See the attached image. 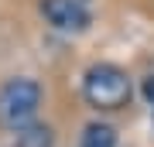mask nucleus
<instances>
[{
  "label": "nucleus",
  "mask_w": 154,
  "mask_h": 147,
  "mask_svg": "<svg viewBox=\"0 0 154 147\" xmlns=\"http://www.w3.org/2000/svg\"><path fill=\"white\" fill-rule=\"evenodd\" d=\"M144 96H147V103H154V75L144 79Z\"/></svg>",
  "instance_id": "423d86ee"
},
{
  "label": "nucleus",
  "mask_w": 154,
  "mask_h": 147,
  "mask_svg": "<svg viewBox=\"0 0 154 147\" xmlns=\"http://www.w3.org/2000/svg\"><path fill=\"white\" fill-rule=\"evenodd\" d=\"M38 106H41V86L34 79H11L0 89V123L7 130L31 127Z\"/></svg>",
  "instance_id": "f03ea898"
},
{
  "label": "nucleus",
  "mask_w": 154,
  "mask_h": 147,
  "mask_svg": "<svg viewBox=\"0 0 154 147\" xmlns=\"http://www.w3.org/2000/svg\"><path fill=\"white\" fill-rule=\"evenodd\" d=\"M79 147H116V130L110 123H89L82 130Z\"/></svg>",
  "instance_id": "39448f33"
},
{
  "label": "nucleus",
  "mask_w": 154,
  "mask_h": 147,
  "mask_svg": "<svg viewBox=\"0 0 154 147\" xmlns=\"http://www.w3.org/2000/svg\"><path fill=\"white\" fill-rule=\"evenodd\" d=\"M41 14L62 31H82L89 24V14L79 0H41Z\"/></svg>",
  "instance_id": "7ed1b4c3"
},
{
  "label": "nucleus",
  "mask_w": 154,
  "mask_h": 147,
  "mask_svg": "<svg viewBox=\"0 0 154 147\" xmlns=\"http://www.w3.org/2000/svg\"><path fill=\"white\" fill-rule=\"evenodd\" d=\"M51 144H55L51 127L31 123V127H24V130H17V144H14V147H51Z\"/></svg>",
  "instance_id": "20e7f679"
},
{
  "label": "nucleus",
  "mask_w": 154,
  "mask_h": 147,
  "mask_svg": "<svg viewBox=\"0 0 154 147\" xmlns=\"http://www.w3.org/2000/svg\"><path fill=\"white\" fill-rule=\"evenodd\" d=\"M82 93L93 106L99 109H120L130 103V75L120 69V65H110V62H99L86 72L82 79Z\"/></svg>",
  "instance_id": "f257e3e1"
}]
</instances>
